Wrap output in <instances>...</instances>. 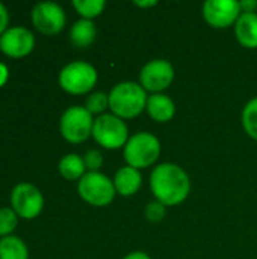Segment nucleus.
I'll return each mask as SVG.
<instances>
[{
    "label": "nucleus",
    "mask_w": 257,
    "mask_h": 259,
    "mask_svg": "<svg viewBox=\"0 0 257 259\" xmlns=\"http://www.w3.org/2000/svg\"><path fill=\"white\" fill-rule=\"evenodd\" d=\"M150 188L158 202L165 206H176L188 197L191 182L188 173L182 167L164 162L151 171Z\"/></svg>",
    "instance_id": "nucleus-1"
},
{
    "label": "nucleus",
    "mask_w": 257,
    "mask_h": 259,
    "mask_svg": "<svg viewBox=\"0 0 257 259\" xmlns=\"http://www.w3.org/2000/svg\"><path fill=\"white\" fill-rule=\"evenodd\" d=\"M147 91L136 82L117 83L109 93V109L121 120L135 118L147 108Z\"/></svg>",
    "instance_id": "nucleus-2"
},
{
    "label": "nucleus",
    "mask_w": 257,
    "mask_h": 259,
    "mask_svg": "<svg viewBox=\"0 0 257 259\" xmlns=\"http://www.w3.org/2000/svg\"><path fill=\"white\" fill-rule=\"evenodd\" d=\"M161 155V141L150 132H138L124 146V159L136 170L153 165Z\"/></svg>",
    "instance_id": "nucleus-3"
},
{
    "label": "nucleus",
    "mask_w": 257,
    "mask_h": 259,
    "mask_svg": "<svg viewBox=\"0 0 257 259\" xmlns=\"http://www.w3.org/2000/svg\"><path fill=\"white\" fill-rule=\"evenodd\" d=\"M77 191L92 206H108L117 194L114 181L100 171H86L79 179Z\"/></svg>",
    "instance_id": "nucleus-4"
},
{
    "label": "nucleus",
    "mask_w": 257,
    "mask_h": 259,
    "mask_svg": "<svg viewBox=\"0 0 257 259\" xmlns=\"http://www.w3.org/2000/svg\"><path fill=\"white\" fill-rule=\"evenodd\" d=\"M98 74L94 65L86 61H73L59 73V85L71 94H86L97 83Z\"/></svg>",
    "instance_id": "nucleus-5"
},
{
    "label": "nucleus",
    "mask_w": 257,
    "mask_h": 259,
    "mask_svg": "<svg viewBox=\"0 0 257 259\" xmlns=\"http://www.w3.org/2000/svg\"><path fill=\"white\" fill-rule=\"evenodd\" d=\"M92 137L101 147L117 150L129 141V129L120 117L114 114H103L94 120Z\"/></svg>",
    "instance_id": "nucleus-6"
},
{
    "label": "nucleus",
    "mask_w": 257,
    "mask_h": 259,
    "mask_svg": "<svg viewBox=\"0 0 257 259\" xmlns=\"http://www.w3.org/2000/svg\"><path fill=\"white\" fill-rule=\"evenodd\" d=\"M92 114L85 106L79 105L65 109L59 121L61 134L70 143L85 141L89 135H92Z\"/></svg>",
    "instance_id": "nucleus-7"
},
{
    "label": "nucleus",
    "mask_w": 257,
    "mask_h": 259,
    "mask_svg": "<svg viewBox=\"0 0 257 259\" xmlns=\"http://www.w3.org/2000/svg\"><path fill=\"white\" fill-rule=\"evenodd\" d=\"M203 18L215 29H227L235 26L241 17V5L236 0H208L203 3Z\"/></svg>",
    "instance_id": "nucleus-8"
},
{
    "label": "nucleus",
    "mask_w": 257,
    "mask_h": 259,
    "mask_svg": "<svg viewBox=\"0 0 257 259\" xmlns=\"http://www.w3.org/2000/svg\"><path fill=\"white\" fill-rule=\"evenodd\" d=\"M174 80V68L167 59H153L147 62L139 73V85L153 94L167 90Z\"/></svg>",
    "instance_id": "nucleus-9"
},
{
    "label": "nucleus",
    "mask_w": 257,
    "mask_h": 259,
    "mask_svg": "<svg viewBox=\"0 0 257 259\" xmlns=\"http://www.w3.org/2000/svg\"><path fill=\"white\" fill-rule=\"evenodd\" d=\"M11 203L17 215L23 219H33L41 212L44 206V197L35 185L29 182H20L11 191Z\"/></svg>",
    "instance_id": "nucleus-10"
},
{
    "label": "nucleus",
    "mask_w": 257,
    "mask_h": 259,
    "mask_svg": "<svg viewBox=\"0 0 257 259\" xmlns=\"http://www.w3.org/2000/svg\"><path fill=\"white\" fill-rule=\"evenodd\" d=\"M30 18L33 26L45 33L55 35L61 32L65 26V11L56 2H39L32 8Z\"/></svg>",
    "instance_id": "nucleus-11"
},
{
    "label": "nucleus",
    "mask_w": 257,
    "mask_h": 259,
    "mask_svg": "<svg viewBox=\"0 0 257 259\" xmlns=\"http://www.w3.org/2000/svg\"><path fill=\"white\" fill-rule=\"evenodd\" d=\"M35 46L33 33L24 26H12L8 27L0 35V49L3 53L18 58L32 52Z\"/></svg>",
    "instance_id": "nucleus-12"
},
{
    "label": "nucleus",
    "mask_w": 257,
    "mask_h": 259,
    "mask_svg": "<svg viewBox=\"0 0 257 259\" xmlns=\"http://www.w3.org/2000/svg\"><path fill=\"white\" fill-rule=\"evenodd\" d=\"M142 185V176L139 173V170L133 168V167H121L114 178V187L115 191L118 194H121L123 197H130L133 194H136L139 191Z\"/></svg>",
    "instance_id": "nucleus-13"
},
{
    "label": "nucleus",
    "mask_w": 257,
    "mask_h": 259,
    "mask_svg": "<svg viewBox=\"0 0 257 259\" xmlns=\"http://www.w3.org/2000/svg\"><path fill=\"white\" fill-rule=\"evenodd\" d=\"M235 35L241 46L257 49V14L242 12L235 24Z\"/></svg>",
    "instance_id": "nucleus-14"
},
{
    "label": "nucleus",
    "mask_w": 257,
    "mask_h": 259,
    "mask_svg": "<svg viewBox=\"0 0 257 259\" xmlns=\"http://www.w3.org/2000/svg\"><path fill=\"white\" fill-rule=\"evenodd\" d=\"M147 112L158 123L170 121L176 114V105L167 94H151L147 100Z\"/></svg>",
    "instance_id": "nucleus-15"
},
{
    "label": "nucleus",
    "mask_w": 257,
    "mask_h": 259,
    "mask_svg": "<svg viewBox=\"0 0 257 259\" xmlns=\"http://www.w3.org/2000/svg\"><path fill=\"white\" fill-rule=\"evenodd\" d=\"M95 36H97V27L92 20L80 18L70 29V39L79 49H85L91 46Z\"/></svg>",
    "instance_id": "nucleus-16"
},
{
    "label": "nucleus",
    "mask_w": 257,
    "mask_h": 259,
    "mask_svg": "<svg viewBox=\"0 0 257 259\" xmlns=\"http://www.w3.org/2000/svg\"><path fill=\"white\" fill-rule=\"evenodd\" d=\"M29 250L24 241L15 235H6L0 240V259H27Z\"/></svg>",
    "instance_id": "nucleus-17"
},
{
    "label": "nucleus",
    "mask_w": 257,
    "mask_h": 259,
    "mask_svg": "<svg viewBox=\"0 0 257 259\" xmlns=\"http://www.w3.org/2000/svg\"><path fill=\"white\" fill-rule=\"evenodd\" d=\"M85 162L83 158L79 156L77 153H68L61 158L59 161V173L68 179V181H76L80 179L85 175Z\"/></svg>",
    "instance_id": "nucleus-18"
},
{
    "label": "nucleus",
    "mask_w": 257,
    "mask_h": 259,
    "mask_svg": "<svg viewBox=\"0 0 257 259\" xmlns=\"http://www.w3.org/2000/svg\"><path fill=\"white\" fill-rule=\"evenodd\" d=\"M73 6L82 15V18L92 20L94 17L103 12L106 2L105 0H73Z\"/></svg>",
    "instance_id": "nucleus-19"
},
{
    "label": "nucleus",
    "mask_w": 257,
    "mask_h": 259,
    "mask_svg": "<svg viewBox=\"0 0 257 259\" xmlns=\"http://www.w3.org/2000/svg\"><path fill=\"white\" fill-rule=\"evenodd\" d=\"M242 126L247 135L257 141V97L245 105L242 111Z\"/></svg>",
    "instance_id": "nucleus-20"
},
{
    "label": "nucleus",
    "mask_w": 257,
    "mask_h": 259,
    "mask_svg": "<svg viewBox=\"0 0 257 259\" xmlns=\"http://www.w3.org/2000/svg\"><path fill=\"white\" fill-rule=\"evenodd\" d=\"M85 108L91 114H98L103 115L105 111L109 108V94H105L103 91H95L86 97Z\"/></svg>",
    "instance_id": "nucleus-21"
},
{
    "label": "nucleus",
    "mask_w": 257,
    "mask_h": 259,
    "mask_svg": "<svg viewBox=\"0 0 257 259\" xmlns=\"http://www.w3.org/2000/svg\"><path fill=\"white\" fill-rule=\"evenodd\" d=\"M18 223V215L12 208H0V235H9Z\"/></svg>",
    "instance_id": "nucleus-22"
},
{
    "label": "nucleus",
    "mask_w": 257,
    "mask_h": 259,
    "mask_svg": "<svg viewBox=\"0 0 257 259\" xmlns=\"http://www.w3.org/2000/svg\"><path fill=\"white\" fill-rule=\"evenodd\" d=\"M167 214V208L165 205H162L161 202L155 200V202H150L145 208V217L148 222L151 223H159L161 220H164Z\"/></svg>",
    "instance_id": "nucleus-23"
},
{
    "label": "nucleus",
    "mask_w": 257,
    "mask_h": 259,
    "mask_svg": "<svg viewBox=\"0 0 257 259\" xmlns=\"http://www.w3.org/2000/svg\"><path fill=\"white\" fill-rule=\"evenodd\" d=\"M83 162H85V167L89 171H97L103 165V156H101V153L97 149H91V150H88L85 153Z\"/></svg>",
    "instance_id": "nucleus-24"
},
{
    "label": "nucleus",
    "mask_w": 257,
    "mask_h": 259,
    "mask_svg": "<svg viewBox=\"0 0 257 259\" xmlns=\"http://www.w3.org/2000/svg\"><path fill=\"white\" fill-rule=\"evenodd\" d=\"M9 23V12L6 6L0 2V35L6 30V26Z\"/></svg>",
    "instance_id": "nucleus-25"
},
{
    "label": "nucleus",
    "mask_w": 257,
    "mask_h": 259,
    "mask_svg": "<svg viewBox=\"0 0 257 259\" xmlns=\"http://www.w3.org/2000/svg\"><path fill=\"white\" fill-rule=\"evenodd\" d=\"M239 5H241V11L242 12H256V0H244V2H239Z\"/></svg>",
    "instance_id": "nucleus-26"
},
{
    "label": "nucleus",
    "mask_w": 257,
    "mask_h": 259,
    "mask_svg": "<svg viewBox=\"0 0 257 259\" xmlns=\"http://www.w3.org/2000/svg\"><path fill=\"white\" fill-rule=\"evenodd\" d=\"M8 76H9V68L5 62H0V87L5 85V82L8 80Z\"/></svg>",
    "instance_id": "nucleus-27"
},
{
    "label": "nucleus",
    "mask_w": 257,
    "mask_h": 259,
    "mask_svg": "<svg viewBox=\"0 0 257 259\" xmlns=\"http://www.w3.org/2000/svg\"><path fill=\"white\" fill-rule=\"evenodd\" d=\"M123 259H151L145 252H141V250H135V252H130L129 255H126Z\"/></svg>",
    "instance_id": "nucleus-28"
},
{
    "label": "nucleus",
    "mask_w": 257,
    "mask_h": 259,
    "mask_svg": "<svg viewBox=\"0 0 257 259\" xmlns=\"http://www.w3.org/2000/svg\"><path fill=\"white\" fill-rule=\"evenodd\" d=\"M136 6H141V8H151V6H156L158 2L156 0H147V2H133Z\"/></svg>",
    "instance_id": "nucleus-29"
}]
</instances>
